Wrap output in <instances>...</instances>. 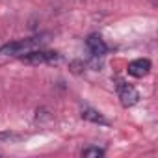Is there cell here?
<instances>
[{
  "label": "cell",
  "instance_id": "6da1fadb",
  "mask_svg": "<svg viewBox=\"0 0 158 158\" xmlns=\"http://www.w3.org/2000/svg\"><path fill=\"white\" fill-rule=\"evenodd\" d=\"M47 35H35V37H28V39H21V41H13V43H8L0 48V54L4 56H23V54H28L30 50H35L39 48L47 39Z\"/></svg>",
  "mask_w": 158,
  "mask_h": 158
},
{
  "label": "cell",
  "instance_id": "7a4b0ae2",
  "mask_svg": "<svg viewBox=\"0 0 158 158\" xmlns=\"http://www.w3.org/2000/svg\"><path fill=\"white\" fill-rule=\"evenodd\" d=\"M115 89H117V95H119L121 104H123L125 108H130V106H134V104L139 101L138 89H136L134 86L127 84L125 80H121V78H117V80H115Z\"/></svg>",
  "mask_w": 158,
  "mask_h": 158
},
{
  "label": "cell",
  "instance_id": "3957f363",
  "mask_svg": "<svg viewBox=\"0 0 158 158\" xmlns=\"http://www.w3.org/2000/svg\"><path fill=\"white\" fill-rule=\"evenodd\" d=\"M23 60L26 63H32V65H39V63H54L60 60V54L54 52V50H30L28 54L23 56Z\"/></svg>",
  "mask_w": 158,
  "mask_h": 158
},
{
  "label": "cell",
  "instance_id": "277c9868",
  "mask_svg": "<svg viewBox=\"0 0 158 158\" xmlns=\"http://www.w3.org/2000/svg\"><path fill=\"white\" fill-rule=\"evenodd\" d=\"M86 45H88L89 52L93 54V58H102V56L108 52V45L104 43V39H102L99 34H91V35L86 39Z\"/></svg>",
  "mask_w": 158,
  "mask_h": 158
},
{
  "label": "cell",
  "instance_id": "5b68a950",
  "mask_svg": "<svg viewBox=\"0 0 158 158\" xmlns=\"http://www.w3.org/2000/svg\"><path fill=\"white\" fill-rule=\"evenodd\" d=\"M149 71H151V61L147 58H139V60H134L128 63V74L130 76L143 78L145 74H149Z\"/></svg>",
  "mask_w": 158,
  "mask_h": 158
},
{
  "label": "cell",
  "instance_id": "8992f818",
  "mask_svg": "<svg viewBox=\"0 0 158 158\" xmlns=\"http://www.w3.org/2000/svg\"><path fill=\"white\" fill-rule=\"evenodd\" d=\"M82 119L91 121V123H99V125H108V121L102 117V114H99V112L93 110V108H84V110H82Z\"/></svg>",
  "mask_w": 158,
  "mask_h": 158
},
{
  "label": "cell",
  "instance_id": "52a82bcc",
  "mask_svg": "<svg viewBox=\"0 0 158 158\" xmlns=\"http://www.w3.org/2000/svg\"><path fill=\"white\" fill-rule=\"evenodd\" d=\"M82 156L101 158V156H104V151H102V149H99V147H86V149H82Z\"/></svg>",
  "mask_w": 158,
  "mask_h": 158
},
{
  "label": "cell",
  "instance_id": "ba28073f",
  "mask_svg": "<svg viewBox=\"0 0 158 158\" xmlns=\"http://www.w3.org/2000/svg\"><path fill=\"white\" fill-rule=\"evenodd\" d=\"M71 67H73V73H80V71L84 69V63H82V61H73Z\"/></svg>",
  "mask_w": 158,
  "mask_h": 158
}]
</instances>
